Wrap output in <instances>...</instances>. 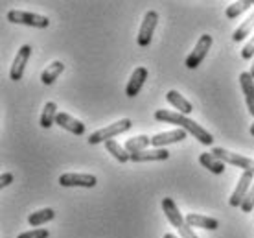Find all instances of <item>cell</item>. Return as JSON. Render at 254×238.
<instances>
[{
    "label": "cell",
    "instance_id": "cell-25",
    "mask_svg": "<svg viewBox=\"0 0 254 238\" xmlns=\"http://www.w3.org/2000/svg\"><path fill=\"white\" fill-rule=\"evenodd\" d=\"M253 28H254V11L247 20H243L242 24H240V28H238V30L234 32V35H232V39H234L236 43H238V41H243L249 33L253 32Z\"/></svg>",
    "mask_w": 254,
    "mask_h": 238
},
{
    "label": "cell",
    "instance_id": "cell-8",
    "mask_svg": "<svg viewBox=\"0 0 254 238\" xmlns=\"http://www.w3.org/2000/svg\"><path fill=\"white\" fill-rule=\"evenodd\" d=\"M253 172H243L242 175H240V179H238V185H236L234 192H232V196H230V207H242L243 200L247 198L249 190H251V187H253L254 183V177H253Z\"/></svg>",
    "mask_w": 254,
    "mask_h": 238
},
{
    "label": "cell",
    "instance_id": "cell-31",
    "mask_svg": "<svg viewBox=\"0 0 254 238\" xmlns=\"http://www.w3.org/2000/svg\"><path fill=\"white\" fill-rule=\"evenodd\" d=\"M164 238H177V237H175V235H170V233H168V235H164Z\"/></svg>",
    "mask_w": 254,
    "mask_h": 238
},
{
    "label": "cell",
    "instance_id": "cell-32",
    "mask_svg": "<svg viewBox=\"0 0 254 238\" xmlns=\"http://www.w3.org/2000/svg\"><path fill=\"white\" fill-rule=\"evenodd\" d=\"M251 135L254 137V124H253V126H251Z\"/></svg>",
    "mask_w": 254,
    "mask_h": 238
},
{
    "label": "cell",
    "instance_id": "cell-2",
    "mask_svg": "<svg viewBox=\"0 0 254 238\" xmlns=\"http://www.w3.org/2000/svg\"><path fill=\"white\" fill-rule=\"evenodd\" d=\"M162 211H164L168 222L179 231L181 238H199L195 233H193V229L186 224L185 216L181 214L179 207L175 205V201H173L172 198H164V200H162Z\"/></svg>",
    "mask_w": 254,
    "mask_h": 238
},
{
    "label": "cell",
    "instance_id": "cell-20",
    "mask_svg": "<svg viewBox=\"0 0 254 238\" xmlns=\"http://www.w3.org/2000/svg\"><path fill=\"white\" fill-rule=\"evenodd\" d=\"M199 162L203 164L204 168H208L212 174H216V175H219V174H223L225 172V162H221L219 159H216L212 154H201L199 155Z\"/></svg>",
    "mask_w": 254,
    "mask_h": 238
},
{
    "label": "cell",
    "instance_id": "cell-22",
    "mask_svg": "<svg viewBox=\"0 0 254 238\" xmlns=\"http://www.w3.org/2000/svg\"><path fill=\"white\" fill-rule=\"evenodd\" d=\"M58 105L56 102H48L45 105V109H43V115H41V126L45 129L52 128L54 124H56V118H58Z\"/></svg>",
    "mask_w": 254,
    "mask_h": 238
},
{
    "label": "cell",
    "instance_id": "cell-28",
    "mask_svg": "<svg viewBox=\"0 0 254 238\" xmlns=\"http://www.w3.org/2000/svg\"><path fill=\"white\" fill-rule=\"evenodd\" d=\"M253 56H254V35H253V39L249 41L247 45H245V48L242 50V58L243 59H253Z\"/></svg>",
    "mask_w": 254,
    "mask_h": 238
},
{
    "label": "cell",
    "instance_id": "cell-21",
    "mask_svg": "<svg viewBox=\"0 0 254 238\" xmlns=\"http://www.w3.org/2000/svg\"><path fill=\"white\" fill-rule=\"evenodd\" d=\"M56 218V213H54V209H41V211H35L28 216V224L32 227H37V226H43L46 222H50V220Z\"/></svg>",
    "mask_w": 254,
    "mask_h": 238
},
{
    "label": "cell",
    "instance_id": "cell-30",
    "mask_svg": "<svg viewBox=\"0 0 254 238\" xmlns=\"http://www.w3.org/2000/svg\"><path fill=\"white\" fill-rule=\"evenodd\" d=\"M251 76L254 78V59H253V67H251Z\"/></svg>",
    "mask_w": 254,
    "mask_h": 238
},
{
    "label": "cell",
    "instance_id": "cell-29",
    "mask_svg": "<svg viewBox=\"0 0 254 238\" xmlns=\"http://www.w3.org/2000/svg\"><path fill=\"white\" fill-rule=\"evenodd\" d=\"M11 183H13V174H11V172H6V174L0 175V188L9 187Z\"/></svg>",
    "mask_w": 254,
    "mask_h": 238
},
{
    "label": "cell",
    "instance_id": "cell-24",
    "mask_svg": "<svg viewBox=\"0 0 254 238\" xmlns=\"http://www.w3.org/2000/svg\"><path fill=\"white\" fill-rule=\"evenodd\" d=\"M251 6H254L253 0H245V2H234V4H230V6L225 9V15H227L229 19H236V17H240L243 11H247Z\"/></svg>",
    "mask_w": 254,
    "mask_h": 238
},
{
    "label": "cell",
    "instance_id": "cell-17",
    "mask_svg": "<svg viewBox=\"0 0 254 238\" xmlns=\"http://www.w3.org/2000/svg\"><path fill=\"white\" fill-rule=\"evenodd\" d=\"M166 100L172 103L173 107H175V109H177L181 115L188 116L191 111H193V105H191V103L188 102V100H186V98L183 96L181 92H177V90H170V92L166 94Z\"/></svg>",
    "mask_w": 254,
    "mask_h": 238
},
{
    "label": "cell",
    "instance_id": "cell-12",
    "mask_svg": "<svg viewBox=\"0 0 254 238\" xmlns=\"http://www.w3.org/2000/svg\"><path fill=\"white\" fill-rule=\"evenodd\" d=\"M147 79V69L146 67H138V69H134V72L131 74L129 78V81L126 85V94L129 98H134L136 94L140 92V89L144 87Z\"/></svg>",
    "mask_w": 254,
    "mask_h": 238
},
{
    "label": "cell",
    "instance_id": "cell-5",
    "mask_svg": "<svg viewBox=\"0 0 254 238\" xmlns=\"http://www.w3.org/2000/svg\"><path fill=\"white\" fill-rule=\"evenodd\" d=\"M210 154L221 162H225V164H232V166L242 168L243 172H253L254 174V159H249V157H243V155H238L234 152H229V150L223 148H214Z\"/></svg>",
    "mask_w": 254,
    "mask_h": 238
},
{
    "label": "cell",
    "instance_id": "cell-18",
    "mask_svg": "<svg viewBox=\"0 0 254 238\" xmlns=\"http://www.w3.org/2000/svg\"><path fill=\"white\" fill-rule=\"evenodd\" d=\"M64 71V65L61 61H54L52 65H48L43 74H41V81L45 85H52L59 76H61V72Z\"/></svg>",
    "mask_w": 254,
    "mask_h": 238
},
{
    "label": "cell",
    "instance_id": "cell-13",
    "mask_svg": "<svg viewBox=\"0 0 254 238\" xmlns=\"http://www.w3.org/2000/svg\"><path fill=\"white\" fill-rule=\"evenodd\" d=\"M240 87L243 90L249 113L254 116V78L251 76V72H242L240 74Z\"/></svg>",
    "mask_w": 254,
    "mask_h": 238
},
{
    "label": "cell",
    "instance_id": "cell-23",
    "mask_svg": "<svg viewBox=\"0 0 254 238\" xmlns=\"http://www.w3.org/2000/svg\"><path fill=\"white\" fill-rule=\"evenodd\" d=\"M105 148H107V152L113 155V157H115L116 161H120V162L131 161V155L127 154V150L122 148V146L116 141H107V142H105Z\"/></svg>",
    "mask_w": 254,
    "mask_h": 238
},
{
    "label": "cell",
    "instance_id": "cell-16",
    "mask_svg": "<svg viewBox=\"0 0 254 238\" xmlns=\"http://www.w3.org/2000/svg\"><path fill=\"white\" fill-rule=\"evenodd\" d=\"M186 224L190 227H201V229H208V231H216L219 227V222L216 218H210V216H203V214H186L185 216Z\"/></svg>",
    "mask_w": 254,
    "mask_h": 238
},
{
    "label": "cell",
    "instance_id": "cell-11",
    "mask_svg": "<svg viewBox=\"0 0 254 238\" xmlns=\"http://www.w3.org/2000/svg\"><path fill=\"white\" fill-rule=\"evenodd\" d=\"M186 139V131L185 129H172V131H164V133H157L155 137H151V146L155 148H166L168 144H175V142H181Z\"/></svg>",
    "mask_w": 254,
    "mask_h": 238
},
{
    "label": "cell",
    "instance_id": "cell-19",
    "mask_svg": "<svg viewBox=\"0 0 254 238\" xmlns=\"http://www.w3.org/2000/svg\"><path fill=\"white\" fill-rule=\"evenodd\" d=\"M151 144V139L146 135H138V137H133V139H129L126 142V146L124 148L127 150V154L133 155V154H140V152H146V148Z\"/></svg>",
    "mask_w": 254,
    "mask_h": 238
},
{
    "label": "cell",
    "instance_id": "cell-1",
    "mask_svg": "<svg viewBox=\"0 0 254 238\" xmlns=\"http://www.w3.org/2000/svg\"><path fill=\"white\" fill-rule=\"evenodd\" d=\"M155 120L164 122V124H173V126H177V128L185 129L186 133H191V135L195 137L201 144H204V146H210V144L214 142V137L210 135L206 129L201 128V126H199L197 122H193V120H190L188 116L181 115V113L159 109V111H155Z\"/></svg>",
    "mask_w": 254,
    "mask_h": 238
},
{
    "label": "cell",
    "instance_id": "cell-4",
    "mask_svg": "<svg viewBox=\"0 0 254 238\" xmlns=\"http://www.w3.org/2000/svg\"><path fill=\"white\" fill-rule=\"evenodd\" d=\"M7 20L13 22V24H24V26H32V28H48L50 20L45 15H37V13H30V11H20V9H11L7 11Z\"/></svg>",
    "mask_w": 254,
    "mask_h": 238
},
{
    "label": "cell",
    "instance_id": "cell-6",
    "mask_svg": "<svg viewBox=\"0 0 254 238\" xmlns=\"http://www.w3.org/2000/svg\"><path fill=\"white\" fill-rule=\"evenodd\" d=\"M212 48V37H210L208 33H204V35H201L199 37V41L195 43V46H193V50H191V54L186 58V67L188 69H197L199 65L203 63V59L206 58V54H208V50Z\"/></svg>",
    "mask_w": 254,
    "mask_h": 238
},
{
    "label": "cell",
    "instance_id": "cell-26",
    "mask_svg": "<svg viewBox=\"0 0 254 238\" xmlns=\"http://www.w3.org/2000/svg\"><path fill=\"white\" fill-rule=\"evenodd\" d=\"M242 209L243 213H251L254 209V183H253V187H251V190H249V194H247V198L243 200V203H242Z\"/></svg>",
    "mask_w": 254,
    "mask_h": 238
},
{
    "label": "cell",
    "instance_id": "cell-3",
    "mask_svg": "<svg viewBox=\"0 0 254 238\" xmlns=\"http://www.w3.org/2000/svg\"><path fill=\"white\" fill-rule=\"evenodd\" d=\"M131 126H133V122L129 118H122V120H118L115 124H109L107 128L98 129V131H94L89 137V144H100V142L113 141L116 135H120V133H124L127 129H131Z\"/></svg>",
    "mask_w": 254,
    "mask_h": 238
},
{
    "label": "cell",
    "instance_id": "cell-15",
    "mask_svg": "<svg viewBox=\"0 0 254 238\" xmlns=\"http://www.w3.org/2000/svg\"><path fill=\"white\" fill-rule=\"evenodd\" d=\"M170 159V152L166 148H155V150H146V152H140V154L131 155V161L133 162H149V161H166Z\"/></svg>",
    "mask_w": 254,
    "mask_h": 238
},
{
    "label": "cell",
    "instance_id": "cell-9",
    "mask_svg": "<svg viewBox=\"0 0 254 238\" xmlns=\"http://www.w3.org/2000/svg\"><path fill=\"white\" fill-rule=\"evenodd\" d=\"M59 185L61 187L92 188L98 185V179H96V175H90V174H63L59 177Z\"/></svg>",
    "mask_w": 254,
    "mask_h": 238
},
{
    "label": "cell",
    "instance_id": "cell-14",
    "mask_svg": "<svg viewBox=\"0 0 254 238\" xmlns=\"http://www.w3.org/2000/svg\"><path fill=\"white\" fill-rule=\"evenodd\" d=\"M56 124L61 126L63 129H66V131H70V133H74V135H85V131H87L85 124L79 122L74 116H70L68 113H59L58 118H56Z\"/></svg>",
    "mask_w": 254,
    "mask_h": 238
},
{
    "label": "cell",
    "instance_id": "cell-7",
    "mask_svg": "<svg viewBox=\"0 0 254 238\" xmlns=\"http://www.w3.org/2000/svg\"><path fill=\"white\" fill-rule=\"evenodd\" d=\"M157 22H159V13L157 11H147L144 15V20L140 24L138 30V46H149L153 39V33H155V28H157Z\"/></svg>",
    "mask_w": 254,
    "mask_h": 238
},
{
    "label": "cell",
    "instance_id": "cell-27",
    "mask_svg": "<svg viewBox=\"0 0 254 238\" xmlns=\"http://www.w3.org/2000/svg\"><path fill=\"white\" fill-rule=\"evenodd\" d=\"M48 237H50V233L46 231V229H33V231L20 233L17 238H48Z\"/></svg>",
    "mask_w": 254,
    "mask_h": 238
},
{
    "label": "cell",
    "instance_id": "cell-10",
    "mask_svg": "<svg viewBox=\"0 0 254 238\" xmlns=\"http://www.w3.org/2000/svg\"><path fill=\"white\" fill-rule=\"evenodd\" d=\"M30 56H32V46L30 45L20 46V50L17 52V58H15V61L11 65V71H9V78H11L13 81L22 79V74H24L26 63H28Z\"/></svg>",
    "mask_w": 254,
    "mask_h": 238
}]
</instances>
